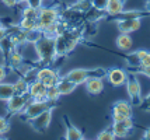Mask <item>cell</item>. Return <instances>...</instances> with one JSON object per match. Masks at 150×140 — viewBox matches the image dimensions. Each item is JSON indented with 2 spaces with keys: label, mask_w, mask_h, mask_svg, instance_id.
Here are the masks:
<instances>
[{
  "label": "cell",
  "mask_w": 150,
  "mask_h": 140,
  "mask_svg": "<svg viewBox=\"0 0 150 140\" xmlns=\"http://www.w3.org/2000/svg\"><path fill=\"white\" fill-rule=\"evenodd\" d=\"M35 52L38 55V62L44 63V66H49L56 60L55 52V37H49L42 34L38 39L34 42Z\"/></svg>",
  "instance_id": "obj_1"
},
{
  "label": "cell",
  "mask_w": 150,
  "mask_h": 140,
  "mask_svg": "<svg viewBox=\"0 0 150 140\" xmlns=\"http://www.w3.org/2000/svg\"><path fill=\"white\" fill-rule=\"evenodd\" d=\"M105 74H107V70L100 67L98 69H73L65 74V77L74 83L76 86H79V84H84L86 80H88L90 77H104Z\"/></svg>",
  "instance_id": "obj_2"
},
{
  "label": "cell",
  "mask_w": 150,
  "mask_h": 140,
  "mask_svg": "<svg viewBox=\"0 0 150 140\" xmlns=\"http://www.w3.org/2000/svg\"><path fill=\"white\" fill-rule=\"evenodd\" d=\"M55 105H56V102H51V101H48V100H45V101L33 100L31 102H28V105L24 108L23 112L20 113V116L25 120V122H28L30 119L35 118L37 115L42 113L44 111H46V109H53Z\"/></svg>",
  "instance_id": "obj_3"
},
{
  "label": "cell",
  "mask_w": 150,
  "mask_h": 140,
  "mask_svg": "<svg viewBox=\"0 0 150 140\" xmlns=\"http://www.w3.org/2000/svg\"><path fill=\"white\" fill-rule=\"evenodd\" d=\"M126 91L131 98V104L135 107H139L142 102V87L140 83L137 80L136 73H128V79H126Z\"/></svg>",
  "instance_id": "obj_4"
},
{
  "label": "cell",
  "mask_w": 150,
  "mask_h": 140,
  "mask_svg": "<svg viewBox=\"0 0 150 140\" xmlns=\"http://www.w3.org/2000/svg\"><path fill=\"white\" fill-rule=\"evenodd\" d=\"M33 98L31 95L27 93L24 95L20 94H14L11 98H8L7 102V116H13L16 113H21L24 111V108L28 105V102H31Z\"/></svg>",
  "instance_id": "obj_5"
},
{
  "label": "cell",
  "mask_w": 150,
  "mask_h": 140,
  "mask_svg": "<svg viewBox=\"0 0 150 140\" xmlns=\"http://www.w3.org/2000/svg\"><path fill=\"white\" fill-rule=\"evenodd\" d=\"M60 20V13L56 7H39V15H38V30L42 32L48 25Z\"/></svg>",
  "instance_id": "obj_6"
},
{
  "label": "cell",
  "mask_w": 150,
  "mask_h": 140,
  "mask_svg": "<svg viewBox=\"0 0 150 140\" xmlns=\"http://www.w3.org/2000/svg\"><path fill=\"white\" fill-rule=\"evenodd\" d=\"M35 79L39 80L41 83H44V86L52 87V86H56V84H58L60 76H59V73L55 69H52V67H49V66H44L37 72Z\"/></svg>",
  "instance_id": "obj_7"
},
{
  "label": "cell",
  "mask_w": 150,
  "mask_h": 140,
  "mask_svg": "<svg viewBox=\"0 0 150 140\" xmlns=\"http://www.w3.org/2000/svg\"><path fill=\"white\" fill-rule=\"evenodd\" d=\"M133 115V109H132V104L128 101H117L112 105V120L114 122H119L126 118H132Z\"/></svg>",
  "instance_id": "obj_8"
},
{
  "label": "cell",
  "mask_w": 150,
  "mask_h": 140,
  "mask_svg": "<svg viewBox=\"0 0 150 140\" xmlns=\"http://www.w3.org/2000/svg\"><path fill=\"white\" fill-rule=\"evenodd\" d=\"M51 120H52V109H46L42 113L37 115L35 118L30 119L28 123L31 125V127H33L34 130H37V132L41 133V132H44V130H46L49 127Z\"/></svg>",
  "instance_id": "obj_9"
},
{
  "label": "cell",
  "mask_w": 150,
  "mask_h": 140,
  "mask_svg": "<svg viewBox=\"0 0 150 140\" xmlns=\"http://www.w3.org/2000/svg\"><path fill=\"white\" fill-rule=\"evenodd\" d=\"M135 127V123L132 118H126L124 120H119V122H112V133L115 134V137H128L132 133V129Z\"/></svg>",
  "instance_id": "obj_10"
},
{
  "label": "cell",
  "mask_w": 150,
  "mask_h": 140,
  "mask_svg": "<svg viewBox=\"0 0 150 140\" xmlns=\"http://www.w3.org/2000/svg\"><path fill=\"white\" fill-rule=\"evenodd\" d=\"M107 79H108V83L114 87H119L126 83V79H128V73L125 72L124 69H119V67H114V69H110L107 72Z\"/></svg>",
  "instance_id": "obj_11"
},
{
  "label": "cell",
  "mask_w": 150,
  "mask_h": 140,
  "mask_svg": "<svg viewBox=\"0 0 150 140\" xmlns=\"http://www.w3.org/2000/svg\"><path fill=\"white\" fill-rule=\"evenodd\" d=\"M46 88L48 87L44 86V83H41L39 80L30 81V87H28V94L31 95V98L35 101H45L46 100Z\"/></svg>",
  "instance_id": "obj_12"
},
{
  "label": "cell",
  "mask_w": 150,
  "mask_h": 140,
  "mask_svg": "<svg viewBox=\"0 0 150 140\" xmlns=\"http://www.w3.org/2000/svg\"><path fill=\"white\" fill-rule=\"evenodd\" d=\"M150 15L147 10H124L119 14L111 17L114 21H121V20H133V18H143Z\"/></svg>",
  "instance_id": "obj_13"
},
{
  "label": "cell",
  "mask_w": 150,
  "mask_h": 140,
  "mask_svg": "<svg viewBox=\"0 0 150 140\" xmlns=\"http://www.w3.org/2000/svg\"><path fill=\"white\" fill-rule=\"evenodd\" d=\"M63 122H65L66 125V133H65V140H81L84 139V136H83V132L79 129L77 126H74L70 119H69V116H63Z\"/></svg>",
  "instance_id": "obj_14"
},
{
  "label": "cell",
  "mask_w": 150,
  "mask_h": 140,
  "mask_svg": "<svg viewBox=\"0 0 150 140\" xmlns=\"http://www.w3.org/2000/svg\"><path fill=\"white\" fill-rule=\"evenodd\" d=\"M142 25L140 23V18H133V20H121L117 21V27L119 30V32L124 34H132L137 31Z\"/></svg>",
  "instance_id": "obj_15"
},
{
  "label": "cell",
  "mask_w": 150,
  "mask_h": 140,
  "mask_svg": "<svg viewBox=\"0 0 150 140\" xmlns=\"http://www.w3.org/2000/svg\"><path fill=\"white\" fill-rule=\"evenodd\" d=\"M84 84H86L87 93L91 94V95H98V94L103 93V90H104L103 77H90L88 80H86Z\"/></svg>",
  "instance_id": "obj_16"
},
{
  "label": "cell",
  "mask_w": 150,
  "mask_h": 140,
  "mask_svg": "<svg viewBox=\"0 0 150 140\" xmlns=\"http://www.w3.org/2000/svg\"><path fill=\"white\" fill-rule=\"evenodd\" d=\"M23 62H24L23 53L18 51L17 46L13 48L11 52H10V55H8V58H7V60H6V65H8V66L11 67V69H14V70H17V69H20V67L23 66Z\"/></svg>",
  "instance_id": "obj_17"
},
{
  "label": "cell",
  "mask_w": 150,
  "mask_h": 140,
  "mask_svg": "<svg viewBox=\"0 0 150 140\" xmlns=\"http://www.w3.org/2000/svg\"><path fill=\"white\" fill-rule=\"evenodd\" d=\"M124 4L125 1H122V0H108L107 7H105V13L108 17H114L121 11H124Z\"/></svg>",
  "instance_id": "obj_18"
},
{
  "label": "cell",
  "mask_w": 150,
  "mask_h": 140,
  "mask_svg": "<svg viewBox=\"0 0 150 140\" xmlns=\"http://www.w3.org/2000/svg\"><path fill=\"white\" fill-rule=\"evenodd\" d=\"M56 87H58L60 95H69V94H72L73 91H74V88L77 86H76L74 83H72L70 80H67L65 76H62V77L59 79Z\"/></svg>",
  "instance_id": "obj_19"
},
{
  "label": "cell",
  "mask_w": 150,
  "mask_h": 140,
  "mask_svg": "<svg viewBox=\"0 0 150 140\" xmlns=\"http://www.w3.org/2000/svg\"><path fill=\"white\" fill-rule=\"evenodd\" d=\"M132 45H133V41H132L131 34H124L121 32L117 38V46L119 51H124V52H128L132 49Z\"/></svg>",
  "instance_id": "obj_20"
},
{
  "label": "cell",
  "mask_w": 150,
  "mask_h": 140,
  "mask_svg": "<svg viewBox=\"0 0 150 140\" xmlns=\"http://www.w3.org/2000/svg\"><path fill=\"white\" fill-rule=\"evenodd\" d=\"M105 15H107L105 10H98V8L91 6L84 13V20H87L88 23H94V21H98V20H101V18H104Z\"/></svg>",
  "instance_id": "obj_21"
},
{
  "label": "cell",
  "mask_w": 150,
  "mask_h": 140,
  "mask_svg": "<svg viewBox=\"0 0 150 140\" xmlns=\"http://www.w3.org/2000/svg\"><path fill=\"white\" fill-rule=\"evenodd\" d=\"M14 95V87L10 83H0V101H7Z\"/></svg>",
  "instance_id": "obj_22"
},
{
  "label": "cell",
  "mask_w": 150,
  "mask_h": 140,
  "mask_svg": "<svg viewBox=\"0 0 150 140\" xmlns=\"http://www.w3.org/2000/svg\"><path fill=\"white\" fill-rule=\"evenodd\" d=\"M55 52H56V58L58 56H65L67 53V51H66V41L63 35L55 37Z\"/></svg>",
  "instance_id": "obj_23"
},
{
  "label": "cell",
  "mask_w": 150,
  "mask_h": 140,
  "mask_svg": "<svg viewBox=\"0 0 150 140\" xmlns=\"http://www.w3.org/2000/svg\"><path fill=\"white\" fill-rule=\"evenodd\" d=\"M14 87V94H20V95H24V94L28 93V87H30V83L24 79V77H20L18 80L13 83Z\"/></svg>",
  "instance_id": "obj_24"
},
{
  "label": "cell",
  "mask_w": 150,
  "mask_h": 140,
  "mask_svg": "<svg viewBox=\"0 0 150 140\" xmlns=\"http://www.w3.org/2000/svg\"><path fill=\"white\" fill-rule=\"evenodd\" d=\"M17 25L21 30H24V31H35V30H38V21L33 20V18H24V17H21V21H20Z\"/></svg>",
  "instance_id": "obj_25"
},
{
  "label": "cell",
  "mask_w": 150,
  "mask_h": 140,
  "mask_svg": "<svg viewBox=\"0 0 150 140\" xmlns=\"http://www.w3.org/2000/svg\"><path fill=\"white\" fill-rule=\"evenodd\" d=\"M139 59V67H146V66H150V52L149 51H144V49H140V51H136L135 52ZM137 67V69H139ZM135 70V69H133ZM132 72V70H131Z\"/></svg>",
  "instance_id": "obj_26"
},
{
  "label": "cell",
  "mask_w": 150,
  "mask_h": 140,
  "mask_svg": "<svg viewBox=\"0 0 150 140\" xmlns=\"http://www.w3.org/2000/svg\"><path fill=\"white\" fill-rule=\"evenodd\" d=\"M39 15V8L33 6H27L25 8L21 10V17L24 18H33V20H38Z\"/></svg>",
  "instance_id": "obj_27"
},
{
  "label": "cell",
  "mask_w": 150,
  "mask_h": 140,
  "mask_svg": "<svg viewBox=\"0 0 150 140\" xmlns=\"http://www.w3.org/2000/svg\"><path fill=\"white\" fill-rule=\"evenodd\" d=\"M60 97H62V95H60V93H59V90L56 86H52V87H48V88H46V100L48 101L58 102Z\"/></svg>",
  "instance_id": "obj_28"
},
{
  "label": "cell",
  "mask_w": 150,
  "mask_h": 140,
  "mask_svg": "<svg viewBox=\"0 0 150 140\" xmlns=\"http://www.w3.org/2000/svg\"><path fill=\"white\" fill-rule=\"evenodd\" d=\"M115 139H117V137H115V134L112 133L111 126L107 127L103 132H100V134L97 136V140H115Z\"/></svg>",
  "instance_id": "obj_29"
},
{
  "label": "cell",
  "mask_w": 150,
  "mask_h": 140,
  "mask_svg": "<svg viewBox=\"0 0 150 140\" xmlns=\"http://www.w3.org/2000/svg\"><path fill=\"white\" fill-rule=\"evenodd\" d=\"M8 130H10V123H8L7 118H4V116H0V136L6 134Z\"/></svg>",
  "instance_id": "obj_30"
},
{
  "label": "cell",
  "mask_w": 150,
  "mask_h": 140,
  "mask_svg": "<svg viewBox=\"0 0 150 140\" xmlns=\"http://www.w3.org/2000/svg\"><path fill=\"white\" fill-rule=\"evenodd\" d=\"M139 107L142 108L143 111H146V112H150V94H147L144 98H142V102H140Z\"/></svg>",
  "instance_id": "obj_31"
},
{
  "label": "cell",
  "mask_w": 150,
  "mask_h": 140,
  "mask_svg": "<svg viewBox=\"0 0 150 140\" xmlns=\"http://www.w3.org/2000/svg\"><path fill=\"white\" fill-rule=\"evenodd\" d=\"M108 0H91V6L98 8V10H105Z\"/></svg>",
  "instance_id": "obj_32"
},
{
  "label": "cell",
  "mask_w": 150,
  "mask_h": 140,
  "mask_svg": "<svg viewBox=\"0 0 150 140\" xmlns=\"http://www.w3.org/2000/svg\"><path fill=\"white\" fill-rule=\"evenodd\" d=\"M132 73H140V74H144V76H147V77L150 79V66L135 69V70H132Z\"/></svg>",
  "instance_id": "obj_33"
},
{
  "label": "cell",
  "mask_w": 150,
  "mask_h": 140,
  "mask_svg": "<svg viewBox=\"0 0 150 140\" xmlns=\"http://www.w3.org/2000/svg\"><path fill=\"white\" fill-rule=\"evenodd\" d=\"M7 76V70L4 65H0V83H3V80L6 79Z\"/></svg>",
  "instance_id": "obj_34"
},
{
  "label": "cell",
  "mask_w": 150,
  "mask_h": 140,
  "mask_svg": "<svg viewBox=\"0 0 150 140\" xmlns=\"http://www.w3.org/2000/svg\"><path fill=\"white\" fill-rule=\"evenodd\" d=\"M28 1V4L30 6H33V7H41V3H42V0H27Z\"/></svg>",
  "instance_id": "obj_35"
},
{
  "label": "cell",
  "mask_w": 150,
  "mask_h": 140,
  "mask_svg": "<svg viewBox=\"0 0 150 140\" xmlns=\"http://www.w3.org/2000/svg\"><path fill=\"white\" fill-rule=\"evenodd\" d=\"M7 7H16L17 6V0H1Z\"/></svg>",
  "instance_id": "obj_36"
},
{
  "label": "cell",
  "mask_w": 150,
  "mask_h": 140,
  "mask_svg": "<svg viewBox=\"0 0 150 140\" xmlns=\"http://www.w3.org/2000/svg\"><path fill=\"white\" fill-rule=\"evenodd\" d=\"M7 37V28L6 27H0V42Z\"/></svg>",
  "instance_id": "obj_37"
},
{
  "label": "cell",
  "mask_w": 150,
  "mask_h": 140,
  "mask_svg": "<svg viewBox=\"0 0 150 140\" xmlns=\"http://www.w3.org/2000/svg\"><path fill=\"white\" fill-rule=\"evenodd\" d=\"M143 136L146 137V139H149V140H150V127H147V129L144 130V134H143Z\"/></svg>",
  "instance_id": "obj_38"
},
{
  "label": "cell",
  "mask_w": 150,
  "mask_h": 140,
  "mask_svg": "<svg viewBox=\"0 0 150 140\" xmlns=\"http://www.w3.org/2000/svg\"><path fill=\"white\" fill-rule=\"evenodd\" d=\"M144 10H147V11L150 13V0H147V3H146V8H144Z\"/></svg>",
  "instance_id": "obj_39"
},
{
  "label": "cell",
  "mask_w": 150,
  "mask_h": 140,
  "mask_svg": "<svg viewBox=\"0 0 150 140\" xmlns=\"http://www.w3.org/2000/svg\"><path fill=\"white\" fill-rule=\"evenodd\" d=\"M0 27H6V24L3 23V18H0Z\"/></svg>",
  "instance_id": "obj_40"
},
{
  "label": "cell",
  "mask_w": 150,
  "mask_h": 140,
  "mask_svg": "<svg viewBox=\"0 0 150 140\" xmlns=\"http://www.w3.org/2000/svg\"><path fill=\"white\" fill-rule=\"evenodd\" d=\"M140 140H149V139H146V137H144V136H142V139Z\"/></svg>",
  "instance_id": "obj_41"
},
{
  "label": "cell",
  "mask_w": 150,
  "mask_h": 140,
  "mask_svg": "<svg viewBox=\"0 0 150 140\" xmlns=\"http://www.w3.org/2000/svg\"><path fill=\"white\" fill-rule=\"evenodd\" d=\"M0 140H7V139H4V137H3V136H0Z\"/></svg>",
  "instance_id": "obj_42"
},
{
  "label": "cell",
  "mask_w": 150,
  "mask_h": 140,
  "mask_svg": "<svg viewBox=\"0 0 150 140\" xmlns=\"http://www.w3.org/2000/svg\"><path fill=\"white\" fill-rule=\"evenodd\" d=\"M20 1H27V0H17V3H20Z\"/></svg>",
  "instance_id": "obj_43"
},
{
  "label": "cell",
  "mask_w": 150,
  "mask_h": 140,
  "mask_svg": "<svg viewBox=\"0 0 150 140\" xmlns=\"http://www.w3.org/2000/svg\"><path fill=\"white\" fill-rule=\"evenodd\" d=\"M81 140H86V139H81Z\"/></svg>",
  "instance_id": "obj_44"
}]
</instances>
